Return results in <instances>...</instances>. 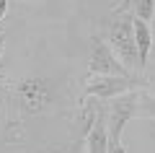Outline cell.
<instances>
[{"mask_svg":"<svg viewBox=\"0 0 155 153\" xmlns=\"http://www.w3.org/2000/svg\"><path fill=\"white\" fill-rule=\"evenodd\" d=\"M85 148L88 153H109V127H106V112L104 106L98 109L88 135H85Z\"/></svg>","mask_w":155,"mask_h":153,"instance_id":"8992f818","label":"cell"},{"mask_svg":"<svg viewBox=\"0 0 155 153\" xmlns=\"http://www.w3.org/2000/svg\"><path fill=\"white\" fill-rule=\"evenodd\" d=\"M140 101H142V91H129L122 96L109 99V104L104 106L106 112V127H109V143H122V132L132 117H137Z\"/></svg>","mask_w":155,"mask_h":153,"instance_id":"3957f363","label":"cell"},{"mask_svg":"<svg viewBox=\"0 0 155 153\" xmlns=\"http://www.w3.org/2000/svg\"><path fill=\"white\" fill-rule=\"evenodd\" d=\"M3 81H5V70L0 68V86H3Z\"/></svg>","mask_w":155,"mask_h":153,"instance_id":"7c38bea8","label":"cell"},{"mask_svg":"<svg viewBox=\"0 0 155 153\" xmlns=\"http://www.w3.org/2000/svg\"><path fill=\"white\" fill-rule=\"evenodd\" d=\"M137 114L155 117V99L153 96H145V93H142V101H140V112H137Z\"/></svg>","mask_w":155,"mask_h":153,"instance_id":"ba28073f","label":"cell"},{"mask_svg":"<svg viewBox=\"0 0 155 153\" xmlns=\"http://www.w3.org/2000/svg\"><path fill=\"white\" fill-rule=\"evenodd\" d=\"M13 99V127L21 130V125L28 117H36L52 106V83L41 75L21 78L11 86Z\"/></svg>","mask_w":155,"mask_h":153,"instance_id":"7a4b0ae2","label":"cell"},{"mask_svg":"<svg viewBox=\"0 0 155 153\" xmlns=\"http://www.w3.org/2000/svg\"><path fill=\"white\" fill-rule=\"evenodd\" d=\"M3 49H5V31L0 29V57H3Z\"/></svg>","mask_w":155,"mask_h":153,"instance_id":"8fae6325","label":"cell"},{"mask_svg":"<svg viewBox=\"0 0 155 153\" xmlns=\"http://www.w3.org/2000/svg\"><path fill=\"white\" fill-rule=\"evenodd\" d=\"M96 75H127L122 62L116 60L111 47L98 34L91 37V52H88V78H96Z\"/></svg>","mask_w":155,"mask_h":153,"instance_id":"5b68a950","label":"cell"},{"mask_svg":"<svg viewBox=\"0 0 155 153\" xmlns=\"http://www.w3.org/2000/svg\"><path fill=\"white\" fill-rule=\"evenodd\" d=\"M101 39L111 47V52L116 55V60L122 62V68L127 70V75L132 78H145L142 65L137 57V47H134V31H132V13H114L101 23Z\"/></svg>","mask_w":155,"mask_h":153,"instance_id":"6da1fadb","label":"cell"},{"mask_svg":"<svg viewBox=\"0 0 155 153\" xmlns=\"http://www.w3.org/2000/svg\"><path fill=\"white\" fill-rule=\"evenodd\" d=\"M147 78H132V75H96V78H85L83 93L91 99H101L109 101L114 96H122L129 91H142L147 88Z\"/></svg>","mask_w":155,"mask_h":153,"instance_id":"277c9868","label":"cell"},{"mask_svg":"<svg viewBox=\"0 0 155 153\" xmlns=\"http://www.w3.org/2000/svg\"><path fill=\"white\" fill-rule=\"evenodd\" d=\"M132 31H134V47H137V57H140V65H147V57H150V49L155 47L153 42V31H150V23L140 21V18L132 16Z\"/></svg>","mask_w":155,"mask_h":153,"instance_id":"52a82bcc","label":"cell"},{"mask_svg":"<svg viewBox=\"0 0 155 153\" xmlns=\"http://www.w3.org/2000/svg\"><path fill=\"white\" fill-rule=\"evenodd\" d=\"M83 148H85V140H83V137H75L72 143L62 145L60 151H54V153H83Z\"/></svg>","mask_w":155,"mask_h":153,"instance_id":"9c48e42d","label":"cell"},{"mask_svg":"<svg viewBox=\"0 0 155 153\" xmlns=\"http://www.w3.org/2000/svg\"><path fill=\"white\" fill-rule=\"evenodd\" d=\"M109 153H127V148L122 143H109Z\"/></svg>","mask_w":155,"mask_h":153,"instance_id":"30bf717a","label":"cell"}]
</instances>
